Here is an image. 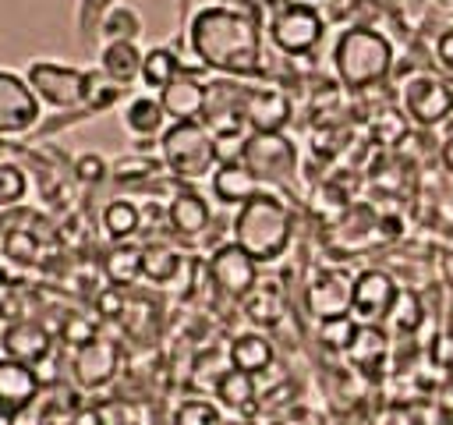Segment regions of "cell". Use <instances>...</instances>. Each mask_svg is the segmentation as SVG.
Returning <instances> with one entry per match:
<instances>
[{"mask_svg":"<svg viewBox=\"0 0 453 425\" xmlns=\"http://www.w3.org/2000/svg\"><path fill=\"white\" fill-rule=\"evenodd\" d=\"M191 53L202 67L219 74H255L262 67V32L248 11L237 7H202L188 25Z\"/></svg>","mask_w":453,"mask_h":425,"instance_id":"6da1fadb","label":"cell"},{"mask_svg":"<svg viewBox=\"0 0 453 425\" xmlns=\"http://www.w3.org/2000/svg\"><path fill=\"white\" fill-rule=\"evenodd\" d=\"M294 237V212L269 191L248 198L234 216V244L255 262H276Z\"/></svg>","mask_w":453,"mask_h":425,"instance_id":"7a4b0ae2","label":"cell"},{"mask_svg":"<svg viewBox=\"0 0 453 425\" xmlns=\"http://www.w3.org/2000/svg\"><path fill=\"white\" fill-rule=\"evenodd\" d=\"M333 71L340 78V85L365 92L379 81L389 78L393 71V42L368 25H354L343 28L333 42Z\"/></svg>","mask_w":453,"mask_h":425,"instance_id":"3957f363","label":"cell"},{"mask_svg":"<svg viewBox=\"0 0 453 425\" xmlns=\"http://www.w3.org/2000/svg\"><path fill=\"white\" fill-rule=\"evenodd\" d=\"M159 156H163V166L180 181H198L219 163L216 135L202 120H173L170 128H163Z\"/></svg>","mask_w":453,"mask_h":425,"instance_id":"277c9868","label":"cell"},{"mask_svg":"<svg viewBox=\"0 0 453 425\" xmlns=\"http://www.w3.org/2000/svg\"><path fill=\"white\" fill-rule=\"evenodd\" d=\"M322 32H326L322 14L311 4H283L269 21V39L287 57L311 53L322 42Z\"/></svg>","mask_w":453,"mask_h":425,"instance_id":"5b68a950","label":"cell"},{"mask_svg":"<svg viewBox=\"0 0 453 425\" xmlns=\"http://www.w3.org/2000/svg\"><path fill=\"white\" fill-rule=\"evenodd\" d=\"M400 99H403V117L421 128H435V124L449 120V113H453V85L428 71L407 78Z\"/></svg>","mask_w":453,"mask_h":425,"instance_id":"8992f818","label":"cell"},{"mask_svg":"<svg viewBox=\"0 0 453 425\" xmlns=\"http://www.w3.org/2000/svg\"><path fill=\"white\" fill-rule=\"evenodd\" d=\"M28 85L32 92L50 103V106H81L88 103V74L78 71V67H67V64H50V60H35L28 67Z\"/></svg>","mask_w":453,"mask_h":425,"instance_id":"52a82bcc","label":"cell"},{"mask_svg":"<svg viewBox=\"0 0 453 425\" xmlns=\"http://www.w3.org/2000/svg\"><path fill=\"white\" fill-rule=\"evenodd\" d=\"M258 181H287L297 170V149L283 131H251V138L244 142V159H241Z\"/></svg>","mask_w":453,"mask_h":425,"instance_id":"ba28073f","label":"cell"},{"mask_svg":"<svg viewBox=\"0 0 453 425\" xmlns=\"http://www.w3.org/2000/svg\"><path fill=\"white\" fill-rule=\"evenodd\" d=\"M396 280L386 273V269H361L354 276V305H350V315L361 322V326H379L389 319L393 305H396Z\"/></svg>","mask_w":453,"mask_h":425,"instance_id":"9c48e42d","label":"cell"},{"mask_svg":"<svg viewBox=\"0 0 453 425\" xmlns=\"http://www.w3.org/2000/svg\"><path fill=\"white\" fill-rule=\"evenodd\" d=\"M350 305H354V276L343 269H319L304 287V308L319 322L350 315Z\"/></svg>","mask_w":453,"mask_h":425,"instance_id":"30bf717a","label":"cell"},{"mask_svg":"<svg viewBox=\"0 0 453 425\" xmlns=\"http://www.w3.org/2000/svg\"><path fill=\"white\" fill-rule=\"evenodd\" d=\"M209 280L216 283L219 294L241 301V298L258 283V262H255L244 248H237L234 241H230V244H219V248L209 255Z\"/></svg>","mask_w":453,"mask_h":425,"instance_id":"8fae6325","label":"cell"},{"mask_svg":"<svg viewBox=\"0 0 453 425\" xmlns=\"http://www.w3.org/2000/svg\"><path fill=\"white\" fill-rule=\"evenodd\" d=\"M39 120V96L28 78L0 71V135H21Z\"/></svg>","mask_w":453,"mask_h":425,"instance_id":"7c38bea8","label":"cell"},{"mask_svg":"<svg viewBox=\"0 0 453 425\" xmlns=\"http://www.w3.org/2000/svg\"><path fill=\"white\" fill-rule=\"evenodd\" d=\"M117 365H120V347H117V340L92 336L88 344L74 347L71 372H74V382H78L81 390H99V386H106V382L117 375Z\"/></svg>","mask_w":453,"mask_h":425,"instance_id":"4fadbf2b","label":"cell"},{"mask_svg":"<svg viewBox=\"0 0 453 425\" xmlns=\"http://www.w3.org/2000/svg\"><path fill=\"white\" fill-rule=\"evenodd\" d=\"M290 120V99L280 89H244V124L251 131H283Z\"/></svg>","mask_w":453,"mask_h":425,"instance_id":"5bb4252c","label":"cell"},{"mask_svg":"<svg viewBox=\"0 0 453 425\" xmlns=\"http://www.w3.org/2000/svg\"><path fill=\"white\" fill-rule=\"evenodd\" d=\"M205 99H209V85H202L191 71H180V74L159 92V103H163L166 117H173V120H202Z\"/></svg>","mask_w":453,"mask_h":425,"instance_id":"9a60e30c","label":"cell"},{"mask_svg":"<svg viewBox=\"0 0 453 425\" xmlns=\"http://www.w3.org/2000/svg\"><path fill=\"white\" fill-rule=\"evenodd\" d=\"M0 347H4V358H14L21 365H35V361H42L50 354V333L39 322L18 319V322H11L4 329Z\"/></svg>","mask_w":453,"mask_h":425,"instance_id":"2e32d148","label":"cell"},{"mask_svg":"<svg viewBox=\"0 0 453 425\" xmlns=\"http://www.w3.org/2000/svg\"><path fill=\"white\" fill-rule=\"evenodd\" d=\"M35 393H39V375L32 372V365L0 358V411H7V414L21 411L32 404Z\"/></svg>","mask_w":453,"mask_h":425,"instance_id":"e0dca14e","label":"cell"},{"mask_svg":"<svg viewBox=\"0 0 453 425\" xmlns=\"http://www.w3.org/2000/svg\"><path fill=\"white\" fill-rule=\"evenodd\" d=\"M258 177L244 166V163H219V170L212 174V191L223 205H244L248 198L258 195Z\"/></svg>","mask_w":453,"mask_h":425,"instance_id":"ac0fdd59","label":"cell"},{"mask_svg":"<svg viewBox=\"0 0 453 425\" xmlns=\"http://www.w3.org/2000/svg\"><path fill=\"white\" fill-rule=\"evenodd\" d=\"M166 220H170V227H173L180 237H198V234H205V227H209L212 209H209V202H205L198 191H180V195H173V202H170V209H166Z\"/></svg>","mask_w":453,"mask_h":425,"instance_id":"d6986e66","label":"cell"},{"mask_svg":"<svg viewBox=\"0 0 453 425\" xmlns=\"http://www.w3.org/2000/svg\"><path fill=\"white\" fill-rule=\"evenodd\" d=\"M142 57L145 53L134 42H106L99 53V71L113 85H131L134 78H142Z\"/></svg>","mask_w":453,"mask_h":425,"instance_id":"ffe728a7","label":"cell"},{"mask_svg":"<svg viewBox=\"0 0 453 425\" xmlns=\"http://www.w3.org/2000/svg\"><path fill=\"white\" fill-rule=\"evenodd\" d=\"M386 354H389V336L382 326H357V336L354 344L347 347V361L357 368V372H379L386 365Z\"/></svg>","mask_w":453,"mask_h":425,"instance_id":"44dd1931","label":"cell"},{"mask_svg":"<svg viewBox=\"0 0 453 425\" xmlns=\"http://www.w3.org/2000/svg\"><path fill=\"white\" fill-rule=\"evenodd\" d=\"M241 305H244V315H248L251 322L273 326V322H280V315H283V287H280L276 280H258V283L241 298Z\"/></svg>","mask_w":453,"mask_h":425,"instance_id":"7402d4cb","label":"cell"},{"mask_svg":"<svg viewBox=\"0 0 453 425\" xmlns=\"http://www.w3.org/2000/svg\"><path fill=\"white\" fill-rule=\"evenodd\" d=\"M273 365V344L262 333H241L230 344V368H241L248 375H258Z\"/></svg>","mask_w":453,"mask_h":425,"instance_id":"603a6c76","label":"cell"},{"mask_svg":"<svg viewBox=\"0 0 453 425\" xmlns=\"http://www.w3.org/2000/svg\"><path fill=\"white\" fill-rule=\"evenodd\" d=\"M163 120H166V110L159 99L152 96H134L127 106H124V128L138 138H152L163 131Z\"/></svg>","mask_w":453,"mask_h":425,"instance_id":"cb8c5ba5","label":"cell"},{"mask_svg":"<svg viewBox=\"0 0 453 425\" xmlns=\"http://www.w3.org/2000/svg\"><path fill=\"white\" fill-rule=\"evenodd\" d=\"M216 397H219L223 407L248 411V407L255 404V397H258V390H255V375H248V372H241V368H226V372H219V379H216Z\"/></svg>","mask_w":453,"mask_h":425,"instance_id":"d4e9b609","label":"cell"},{"mask_svg":"<svg viewBox=\"0 0 453 425\" xmlns=\"http://www.w3.org/2000/svg\"><path fill=\"white\" fill-rule=\"evenodd\" d=\"M180 71H184V67H180V57H177L173 50H166V46H152V50L142 57V81H145L149 89H156V92H163Z\"/></svg>","mask_w":453,"mask_h":425,"instance_id":"484cf974","label":"cell"},{"mask_svg":"<svg viewBox=\"0 0 453 425\" xmlns=\"http://www.w3.org/2000/svg\"><path fill=\"white\" fill-rule=\"evenodd\" d=\"M184 269L180 251H173L170 244H145L142 248V276L152 283H170L177 273Z\"/></svg>","mask_w":453,"mask_h":425,"instance_id":"4316f807","label":"cell"},{"mask_svg":"<svg viewBox=\"0 0 453 425\" xmlns=\"http://www.w3.org/2000/svg\"><path fill=\"white\" fill-rule=\"evenodd\" d=\"M103 273L113 287H127L142 276V248L134 244H117L106 259H103Z\"/></svg>","mask_w":453,"mask_h":425,"instance_id":"83f0119b","label":"cell"},{"mask_svg":"<svg viewBox=\"0 0 453 425\" xmlns=\"http://www.w3.org/2000/svg\"><path fill=\"white\" fill-rule=\"evenodd\" d=\"M138 227H142V212H138L134 202L113 198V202L103 209V230H106L110 241H127Z\"/></svg>","mask_w":453,"mask_h":425,"instance_id":"f1b7e54d","label":"cell"},{"mask_svg":"<svg viewBox=\"0 0 453 425\" xmlns=\"http://www.w3.org/2000/svg\"><path fill=\"white\" fill-rule=\"evenodd\" d=\"M103 35L106 42H134L142 35V18L131 7H113L103 18Z\"/></svg>","mask_w":453,"mask_h":425,"instance_id":"f546056e","label":"cell"},{"mask_svg":"<svg viewBox=\"0 0 453 425\" xmlns=\"http://www.w3.org/2000/svg\"><path fill=\"white\" fill-rule=\"evenodd\" d=\"M357 326H361V322H357L354 315L322 319V322H319V340H322V347L347 354V347H350V344H354V336H357Z\"/></svg>","mask_w":453,"mask_h":425,"instance_id":"4dcf8cb0","label":"cell"},{"mask_svg":"<svg viewBox=\"0 0 453 425\" xmlns=\"http://www.w3.org/2000/svg\"><path fill=\"white\" fill-rule=\"evenodd\" d=\"M386 322H389L393 329H400V333L418 329V322H421V301H418L411 290H400V294H396V305H393V312H389Z\"/></svg>","mask_w":453,"mask_h":425,"instance_id":"1f68e13d","label":"cell"},{"mask_svg":"<svg viewBox=\"0 0 453 425\" xmlns=\"http://www.w3.org/2000/svg\"><path fill=\"white\" fill-rule=\"evenodd\" d=\"M173 425H219V414L209 400H188L177 407Z\"/></svg>","mask_w":453,"mask_h":425,"instance_id":"d6a6232c","label":"cell"},{"mask_svg":"<svg viewBox=\"0 0 453 425\" xmlns=\"http://www.w3.org/2000/svg\"><path fill=\"white\" fill-rule=\"evenodd\" d=\"M25 195V174L14 163H0V209L14 205Z\"/></svg>","mask_w":453,"mask_h":425,"instance_id":"836d02e7","label":"cell"},{"mask_svg":"<svg viewBox=\"0 0 453 425\" xmlns=\"http://www.w3.org/2000/svg\"><path fill=\"white\" fill-rule=\"evenodd\" d=\"M99 425H138V411L127 400H103L96 404Z\"/></svg>","mask_w":453,"mask_h":425,"instance_id":"e575fe53","label":"cell"},{"mask_svg":"<svg viewBox=\"0 0 453 425\" xmlns=\"http://www.w3.org/2000/svg\"><path fill=\"white\" fill-rule=\"evenodd\" d=\"M110 170H113L117 181H142V177H149L156 170V159H149V156H124Z\"/></svg>","mask_w":453,"mask_h":425,"instance_id":"d590c367","label":"cell"},{"mask_svg":"<svg viewBox=\"0 0 453 425\" xmlns=\"http://www.w3.org/2000/svg\"><path fill=\"white\" fill-rule=\"evenodd\" d=\"M368 425H425V418L407 404H389V407L375 411Z\"/></svg>","mask_w":453,"mask_h":425,"instance_id":"8d00e7d4","label":"cell"},{"mask_svg":"<svg viewBox=\"0 0 453 425\" xmlns=\"http://www.w3.org/2000/svg\"><path fill=\"white\" fill-rule=\"evenodd\" d=\"M35 251H39V244H35V237H32L28 230H11V234L4 237V255L18 259V262H32Z\"/></svg>","mask_w":453,"mask_h":425,"instance_id":"74e56055","label":"cell"},{"mask_svg":"<svg viewBox=\"0 0 453 425\" xmlns=\"http://www.w3.org/2000/svg\"><path fill=\"white\" fill-rule=\"evenodd\" d=\"M92 336H99L92 319H85V315H71V319L64 322V340H67V344L81 347V344H88Z\"/></svg>","mask_w":453,"mask_h":425,"instance_id":"f35d334b","label":"cell"},{"mask_svg":"<svg viewBox=\"0 0 453 425\" xmlns=\"http://www.w3.org/2000/svg\"><path fill=\"white\" fill-rule=\"evenodd\" d=\"M106 170H110V166H106L103 156H96V152H85V156H78V163H74V174H78V181H85V184L103 181Z\"/></svg>","mask_w":453,"mask_h":425,"instance_id":"ab89813d","label":"cell"},{"mask_svg":"<svg viewBox=\"0 0 453 425\" xmlns=\"http://www.w3.org/2000/svg\"><path fill=\"white\" fill-rule=\"evenodd\" d=\"M435 64H439L446 74H453V28H446V32L435 39Z\"/></svg>","mask_w":453,"mask_h":425,"instance_id":"60d3db41","label":"cell"},{"mask_svg":"<svg viewBox=\"0 0 453 425\" xmlns=\"http://www.w3.org/2000/svg\"><path fill=\"white\" fill-rule=\"evenodd\" d=\"M99 308H103V315H120V312H124V301H120V294L106 290V294L99 298Z\"/></svg>","mask_w":453,"mask_h":425,"instance_id":"b9f144b4","label":"cell"},{"mask_svg":"<svg viewBox=\"0 0 453 425\" xmlns=\"http://www.w3.org/2000/svg\"><path fill=\"white\" fill-rule=\"evenodd\" d=\"M71 425H99V411H96V407L74 411V414H71Z\"/></svg>","mask_w":453,"mask_h":425,"instance_id":"7bdbcfd3","label":"cell"},{"mask_svg":"<svg viewBox=\"0 0 453 425\" xmlns=\"http://www.w3.org/2000/svg\"><path fill=\"white\" fill-rule=\"evenodd\" d=\"M379 234L382 237H396L400 234V220L396 216H379Z\"/></svg>","mask_w":453,"mask_h":425,"instance_id":"ee69618b","label":"cell"},{"mask_svg":"<svg viewBox=\"0 0 453 425\" xmlns=\"http://www.w3.org/2000/svg\"><path fill=\"white\" fill-rule=\"evenodd\" d=\"M439 156H442V166H446V170L453 174V135H449V138L442 142V149H439Z\"/></svg>","mask_w":453,"mask_h":425,"instance_id":"f6af8a7d","label":"cell"},{"mask_svg":"<svg viewBox=\"0 0 453 425\" xmlns=\"http://www.w3.org/2000/svg\"><path fill=\"white\" fill-rule=\"evenodd\" d=\"M7 294H11V283H7V280H0V305L7 301Z\"/></svg>","mask_w":453,"mask_h":425,"instance_id":"bcb514c9","label":"cell"},{"mask_svg":"<svg viewBox=\"0 0 453 425\" xmlns=\"http://www.w3.org/2000/svg\"><path fill=\"white\" fill-rule=\"evenodd\" d=\"M446 390L453 393V365H446Z\"/></svg>","mask_w":453,"mask_h":425,"instance_id":"7dc6e473","label":"cell"}]
</instances>
